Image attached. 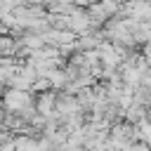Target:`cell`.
Listing matches in <instances>:
<instances>
[{"label":"cell","instance_id":"cell-2","mask_svg":"<svg viewBox=\"0 0 151 151\" xmlns=\"http://www.w3.org/2000/svg\"><path fill=\"white\" fill-rule=\"evenodd\" d=\"M54 101H57V90H45V92H38V97L33 99V109L40 116L50 118L54 111Z\"/></svg>","mask_w":151,"mask_h":151},{"label":"cell","instance_id":"cell-1","mask_svg":"<svg viewBox=\"0 0 151 151\" xmlns=\"http://www.w3.org/2000/svg\"><path fill=\"white\" fill-rule=\"evenodd\" d=\"M0 106H2L5 111L19 113V111H24V109L33 106V97H31V92H28V90L7 87V90L2 92V101H0Z\"/></svg>","mask_w":151,"mask_h":151},{"label":"cell","instance_id":"cell-3","mask_svg":"<svg viewBox=\"0 0 151 151\" xmlns=\"http://www.w3.org/2000/svg\"><path fill=\"white\" fill-rule=\"evenodd\" d=\"M14 151H40L38 149V137H28V134H14Z\"/></svg>","mask_w":151,"mask_h":151},{"label":"cell","instance_id":"cell-4","mask_svg":"<svg viewBox=\"0 0 151 151\" xmlns=\"http://www.w3.org/2000/svg\"><path fill=\"white\" fill-rule=\"evenodd\" d=\"M123 151H151V149H149V144H146V142L137 139V142H130V144H127Z\"/></svg>","mask_w":151,"mask_h":151},{"label":"cell","instance_id":"cell-5","mask_svg":"<svg viewBox=\"0 0 151 151\" xmlns=\"http://www.w3.org/2000/svg\"><path fill=\"white\" fill-rule=\"evenodd\" d=\"M0 151H14V142L9 139V142H2L0 144Z\"/></svg>","mask_w":151,"mask_h":151}]
</instances>
